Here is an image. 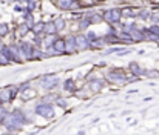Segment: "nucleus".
<instances>
[{"label":"nucleus","mask_w":159,"mask_h":135,"mask_svg":"<svg viewBox=\"0 0 159 135\" xmlns=\"http://www.w3.org/2000/svg\"><path fill=\"white\" fill-rule=\"evenodd\" d=\"M36 115H39V117H42L45 120H51V118H54L56 112H54V108L50 103L43 101V103L36 106Z\"/></svg>","instance_id":"nucleus-1"},{"label":"nucleus","mask_w":159,"mask_h":135,"mask_svg":"<svg viewBox=\"0 0 159 135\" xmlns=\"http://www.w3.org/2000/svg\"><path fill=\"white\" fill-rule=\"evenodd\" d=\"M122 19V14H120V9L119 8H110V9H105L102 11V20H105L107 23H119Z\"/></svg>","instance_id":"nucleus-2"},{"label":"nucleus","mask_w":159,"mask_h":135,"mask_svg":"<svg viewBox=\"0 0 159 135\" xmlns=\"http://www.w3.org/2000/svg\"><path fill=\"white\" fill-rule=\"evenodd\" d=\"M20 51H22V55H23V58H26V60H34L36 58V46L33 45V43H30V42H22L20 43Z\"/></svg>","instance_id":"nucleus-3"},{"label":"nucleus","mask_w":159,"mask_h":135,"mask_svg":"<svg viewBox=\"0 0 159 135\" xmlns=\"http://www.w3.org/2000/svg\"><path fill=\"white\" fill-rule=\"evenodd\" d=\"M53 51H50V55H62V54H66V49H65V39L62 37H56L53 42V45L50 46Z\"/></svg>","instance_id":"nucleus-4"},{"label":"nucleus","mask_w":159,"mask_h":135,"mask_svg":"<svg viewBox=\"0 0 159 135\" xmlns=\"http://www.w3.org/2000/svg\"><path fill=\"white\" fill-rule=\"evenodd\" d=\"M40 83H42V88H43V89H54V88L59 85V77H56L53 74L42 75V77H40Z\"/></svg>","instance_id":"nucleus-5"},{"label":"nucleus","mask_w":159,"mask_h":135,"mask_svg":"<svg viewBox=\"0 0 159 135\" xmlns=\"http://www.w3.org/2000/svg\"><path fill=\"white\" fill-rule=\"evenodd\" d=\"M107 80L108 82H113V83H124V82H128L127 75L122 72V71H117V69H113L110 74H107Z\"/></svg>","instance_id":"nucleus-6"},{"label":"nucleus","mask_w":159,"mask_h":135,"mask_svg":"<svg viewBox=\"0 0 159 135\" xmlns=\"http://www.w3.org/2000/svg\"><path fill=\"white\" fill-rule=\"evenodd\" d=\"M53 3L63 11H70V9H76L79 6V3L76 0H53Z\"/></svg>","instance_id":"nucleus-7"},{"label":"nucleus","mask_w":159,"mask_h":135,"mask_svg":"<svg viewBox=\"0 0 159 135\" xmlns=\"http://www.w3.org/2000/svg\"><path fill=\"white\" fill-rule=\"evenodd\" d=\"M74 43H76V49L77 51H87V49H90V42H88L87 36H84V34L74 36Z\"/></svg>","instance_id":"nucleus-8"},{"label":"nucleus","mask_w":159,"mask_h":135,"mask_svg":"<svg viewBox=\"0 0 159 135\" xmlns=\"http://www.w3.org/2000/svg\"><path fill=\"white\" fill-rule=\"evenodd\" d=\"M17 88H3V89L0 91V100H2V103L3 101H11L14 97H16V94H17Z\"/></svg>","instance_id":"nucleus-9"},{"label":"nucleus","mask_w":159,"mask_h":135,"mask_svg":"<svg viewBox=\"0 0 159 135\" xmlns=\"http://www.w3.org/2000/svg\"><path fill=\"white\" fill-rule=\"evenodd\" d=\"M8 49H9L11 61H16V63H22V58H23V55H22L20 46H17V45H11V46H8Z\"/></svg>","instance_id":"nucleus-10"},{"label":"nucleus","mask_w":159,"mask_h":135,"mask_svg":"<svg viewBox=\"0 0 159 135\" xmlns=\"http://www.w3.org/2000/svg\"><path fill=\"white\" fill-rule=\"evenodd\" d=\"M19 91H20V94H22V97H23L25 100H30V98L34 97V89L30 86V83L22 85V88H19Z\"/></svg>","instance_id":"nucleus-11"},{"label":"nucleus","mask_w":159,"mask_h":135,"mask_svg":"<svg viewBox=\"0 0 159 135\" xmlns=\"http://www.w3.org/2000/svg\"><path fill=\"white\" fill-rule=\"evenodd\" d=\"M130 34H131V39H133L134 43H136V42H144V40H145V36H144L142 29H138L136 26H133V28L130 29Z\"/></svg>","instance_id":"nucleus-12"},{"label":"nucleus","mask_w":159,"mask_h":135,"mask_svg":"<svg viewBox=\"0 0 159 135\" xmlns=\"http://www.w3.org/2000/svg\"><path fill=\"white\" fill-rule=\"evenodd\" d=\"M65 49H66V54H74L77 49H76V43H74V36L65 39Z\"/></svg>","instance_id":"nucleus-13"},{"label":"nucleus","mask_w":159,"mask_h":135,"mask_svg":"<svg viewBox=\"0 0 159 135\" xmlns=\"http://www.w3.org/2000/svg\"><path fill=\"white\" fill-rule=\"evenodd\" d=\"M104 85H105V82L104 80H91L90 83H88V86H90V89L91 92H99V91L104 89Z\"/></svg>","instance_id":"nucleus-14"},{"label":"nucleus","mask_w":159,"mask_h":135,"mask_svg":"<svg viewBox=\"0 0 159 135\" xmlns=\"http://www.w3.org/2000/svg\"><path fill=\"white\" fill-rule=\"evenodd\" d=\"M128 68H130V71H131V74H133L134 77H141V75H144V72H145L136 61H131V63L128 65Z\"/></svg>","instance_id":"nucleus-15"},{"label":"nucleus","mask_w":159,"mask_h":135,"mask_svg":"<svg viewBox=\"0 0 159 135\" xmlns=\"http://www.w3.org/2000/svg\"><path fill=\"white\" fill-rule=\"evenodd\" d=\"M30 31H31V28H30V26H28V25L23 22L22 25H19V26H17V37H25V36H26Z\"/></svg>","instance_id":"nucleus-16"},{"label":"nucleus","mask_w":159,"mask_h":135,"mask_svg":"<svg viewBox=\"0 0 159 135\" xmlns=\"http://www.w3.org/2000/svg\"><path fill=\"white\" fill-rule=\"evenodd\" d=\"M43 32L47 36H54L57 31H56V26H54V22H48V23H43Z\"/></svg>","instance_id":"nucleus-17"},{"label":"nucleus","mask_w":159,"mask_h":135,"mask_svg":"<svg viewBox=\"0 0 159 135\" xmlns=\"http://www.w3.org/2000/svg\"><path fill=\"white\" fill-rule=\"evenodd\" d=\"M63 89L66 91V92H74V91H76V85H74V80H71V78L65 80V82H63Z\"/></svg>","instance_id":"nucleus-18"},{"label":"nucleus","mask_w":159,"mask_h":135,"mask_svg":"<svg viewBox=\"0 0 159 135\" xmlns=\"http://www.w3.org/2000/svg\"><path fill=\"white\" fill-rule=\"evenodd\" d=\"M120 14L124 15V17H136V11L133 9V8H130V6H127V8H122L120 9Z\"/></svg>","instance_id":"nucleus-19"},{"label":"nucleus","mask_w":159,"mask_h":135,"mask_svg":"<svg viewBox=\"0 0 159 135\" xmlns=\"http://www.w3.org/2000/svg\"><path fill=\"white\" fill-rule=\"evenodd\" d=\"M90 25H91L90 19H88V17H84V19L79 22V29H80V31H87V29L90 28Z\"/></svg>","instance_id":"nucleus-20"},{"label":"nucleus","mask_w":159,"mask_h":135,"mask_svg":"<svg viewBox=\"0 0 159 135\" xmlns=\"http://www.w3.org/2000/svg\"><path fill=\"white\" fill-rule=\"evenodd\" d=\"M54 26H56V31H57V32L63 31V29H65V20H63L62 17L56 19V20H54Z\"/></svg>","instance_id":"nucleus-21"},{"label":"nucleus","mask_w":159,"mask_h":135,"mask_svg":"<svg viewBox=\"0 0 159 135\" xmlns=\"http://www.w3.org/2000/svg\"><path fill=\"white\" fill-rule=\"evenodd\" d=\"M31 31L37 36V34H40V32H43V22H37V23H34L33 26H31Z\"/></svg>","instance_id":"nucleus-22"},{"label":"nucleus","mask_w":159,"mask_h":135,"mask_svg":"<svg viewBox=\"0 0 159 135\" xmlns=\"http://www.w3.org/2000/svg\"><path fill=\"white\" fill-rule=\"evenodd\" d=\"M25 23H26L30 28L34 25V17H33V12H26V11H25Z\"/></svg>","instance_id":"nucleus-23"},{"label":"nucleus","mask_w":159,"mask_h":135,"mask_svg":"<svg viewBox=\"0 0 159 135\" xmlns=\"http://www.w3.org/2000/svg\"><path fill=\"white\" fill-rule=\"evenodd\" d=\"M8 32H9V25L8 23H0V37L8 36Z\"/></svg>","instance_id":"nucleus-24"},{"label":"nucleus","mask_w":159,"mask_h":135,"mask_svg":"<svg viewBox=\"0 0 159 135\" xmlns=\"http://www.w3.org/2000/svg\"><path fill=\"white\" fill-rule=\"evenodd\" d=\"M54 39H56V37H54V36H48V37H45V39H43V40H42V45H43V46H45V48H47V49H48V48H50V46L53 45Z\"/></svg>","instance_id":"nucleus-25"},{"label":"nucleus","mask_w":159,"mask_h":135,"mask_svg":"<svg viewBox=\"0 0 159 135\" xmlns=\"http://www.w3.org/2000/svg\"><path fill=\"white\" fill-rule=\"evenodd\" d=\"M150 11H147V9H142V11H139L136 15L139 17V19H142V20H147V19H150Z\"/></svg>","instance_id":"nucleus-26"},{"label":"nucleus","mask_w":159,"mask_h":135,"mask_svg":"<svg viewBox=\"0 0 159 135\" xmlns=\"http://www.w3.org/2000/svg\"><path fill=\"white\" fill-rule=\"evenodd\" d=\"M88 19H90V22H91V23H101V22H102V15H101V14H94V15H90Z\"/></svg>","instance_id":"nucleus-27"},{"label":"nucleus","mask_w":159,"mask_h":135,"mask_svg":"<svg viewBox=\"0 0 159 135\" xmlns=\"http://www.w3.org/2000/svg\"><path fill=\"white\" fill-rule=\"evenodd\" d=\"M93 5H94V0H80L79 2V6H82V8H88Z\"/></svg>","instance_id":"nucleus-28"},{"label":"nucleus","mask_w":159,"mask_h":135,"mask_svg":"<svg viewBox=\"0 0 159 135\" xmlns=\"http://www.w3.org/2000/svg\"><path fill=\"white\" fill-rule=\"evenodd\" d=\"M28 2V8L25 9L26 12H33V9L36 8V2H33V0H26Z\"/></svg>","instance_id":"nucleus-29"},{"label":"nucleus","mask_w":159,"mask_h":135,"mask_svg":"<svg viewBox=\"0 0 159 135\" xmlns=\"http://www.w3.org/2000/svg\"><path fill=\"white\" fill-rule=\"evenodd\" d=\"M56 104H59V106L65 108V106H66V101H65V100H62V97H56Z\"/></svg>","instance_id":"nucleus-30"},{"label":"nucleus","mask_w":159,"mask_h":135,"mask_svg":"<svg viewBox=\"0 0 159 135\" xmlns=\"http://www.w3.org/2000/svg\"><path fill=\"white\" fill-rule=\"evenodd\" d=\"M87 39H88V42L91 43V42H94V40L98 39V36H96L94 32H88V36H87Z\"/></svg>","instance_id":"nucleus-31"},{"label":"nucleus","mask_w":159,"mask_h":135,"mask_svg":"<svg viewBox=\"0 0 159 135\" xmlns=\"http://www.w3.org/2000/svg\"><path fill=\"white\" fill-rule=\"evenodd\" d=\"M144 75H147V77H158L159 72L158 71H148V72H144Z\"/></svg>","instance_id":"nucleus-32"},{"label":"nucleus","mask_w":159,"mask_h":135,"mask_svg":"<svg viewBox=\"0 0 159 135\" xmlns=\"http://www.w3.org/2000/svg\"><path fill=\"white\" fill-rule=\"evenodd\" d=\"M2 39H3V37H0V51H2V48L5 46V45H3V40H2Z\"/></svg>","instance_id":"nucleus-33"},{"label":"nucleus","mask_w":159,"mask_h":135,"mask_svg":"<svg viewBox=\"0 0 159 135\" xmlns=\"http://www.w3.org/2000/svg\"><path fill=\"white\" fill-rule=\"evenodd\" d=\"M0 106H2V100H0Z\"/></svg>","instance_id":"nucleus-34"},{"label":"nucleus","mask_w":159,"mask_h":135,"mask_svg":"<svg viewBox=\"0 0 159 135\" xmlns=\"http://www.w3.org/2000/svg\"><path fill=\"white\" fill-rule=\"evenodd\" d=\"M147 2H150V0H147Z\"/></svg>","instance_id":"nucleus-35"}]
</instances>
